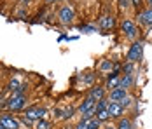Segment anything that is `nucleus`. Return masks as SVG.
<instances>
[{
	"label": "nucleus",
	"instance_id": "nucleus-1",
	"mask_svg": "<svg viewBox=\"0 0 152 129\" xmlns=\"http://www.w3.org/2000/svg\"><path fill=\"white\" fill-rule=\"evenodd\" d=\"M58 19H60L61 25H65V26L72 25V23L75 21V12H74V9H72L70 5H61L60 9H58Z\"/></svg>",
	"mask_w": 152,
	"mask_h": 129
},
{
	"label": "nucleus",
	"instance_id": "nucleus-2",
	"mask_svg": "<svg viewBox=\"0 0 152 129\" xmlns=\"http://www.w3.org/2000/svg\"><path fill=\"white\" fill-rule=\"evenodd\" d=\"M25 105H26V96L25 94H12L5 103V108L12 110V112H18L21 108H25Z\"/></svg>",
	"mask_w": 152,
	"mask_h": 129
},
{
	"label": "nucleus",
	"instance_id": "nucleus-3",
	"mask_svg": "<svg viewBox=\"0 0 152 129\" xmlns=\"http://www.w3.org/2000/svg\"><path fill=\"white\" fill-rule=\"evenodd\" d=\"M121 26H122V31H124L126 39L135 40V39L138 37V28H137V25H135V21H133V19H124Z\"/></svg>",
	"mask_w": 152,
	"mask_h": 129
},
{
	"label": "nucleus",
	"instance_id": "nucleus-4",
	"mask_svg": "<svg viewBox=\"0 0 152 129\" xmlns=\"http://www.w3.org/2000/svg\"><path fill=\"white\" fill-rule=\"evenodd\" d=\"M142 51H143V44L140 42H133V45L129 47V51H128V61H131V63H137L138 59L142 58Z\"/></svg>",
	"mask_w": 152,
	"mask_h": 129
},
{
	"label": "nucleus",
	"instance_id": "nucleus-5",
	"mask_svg": "<svg viewBox=\"0 0 152 129\" xmlns=\"http://www.w3.org/2000/svg\"><path fill=\"white\" fill-rule=\"evenodd\" d=\"M0 122L5 126V129H21V124H19V120L12 117V115L9 114H2L0 115Z\"/></svg>",
	"mask_w": 152,
	"mask_h": 129
},
{
	"label": "nucleus",
	"instance_id": "nucleus-6",
	"mask_svg": "<svg viewBox=\"0 0 152 129\" xmlns=\"http://www.w3.org/2000/svg\"><path fill=\"white\" fill-rule=\"evenodd\" d=\"M107 110H108V115H110L112 119H121L122 115H124V110H126V108L122 106L121 103L110 101V103H108V108H107Z\"/></svg>",
	"mask_w": 152,
	"mask_h": 129
},
{
	"label": "nucleus",
	"instance_id": "nucleus-7",
	"mask_svg": "<svg viewBox=\"0 0 152 129\" xmlns=\"http://www.w3.org/2000/svg\"><path fill=\"white\" fill-rule=\"evenodd\" d=\"M124 98H128V89L117 87V89H112V91H108V100H110V101L121 103Z\"/></svg>",
	"mask_w": 152,
	"mask_h": 129
},
{
	"label": "nucleus",
	"instance_id": "nucleus-8",
	"mask_svg": "<svg viewBox=\"0 0 152 129\" xmlns=\"http://www.w3.org/2000/svg\"><path fill=\"white\" fill-rule=\"evenodd\" d=\"M25 115H26L28 120H42L44 115H46V110L44 108H28Z\"/></svg>",
	"mask_w": 152,
	"mask_h": 129
},
{
	"label": "nucleus",
	"instance_id": "nucleus-9",
	"mask_svg": "<svg viewBox=\"0 0 152 129\" xmlns=\"http://www.w3.org/2000/svg\"><path fill=\"white\" fill-rule=\"evenodd\" d=\"M138 21L143 25V26H147V28H151L152 26V9H145V11H142L140 14H138Z\"/></svg>",
	"mask_w": 152,
	"mask_h": 129
},
{
	"label": "nucleus",
	"instance_id": "nucleus-10",
	"mask_svg": "<svg viewBox=\"0 0 152 129\" xmlns=\"http://www.w3.org/2000/svg\"><path fill=\"white\" fill-rule=\"evenodd\" d=\"M119 82H121V75H119V73H115V72H112L110 75H108V79H107L105 87L108 89V91L117 89V87H119Z\"/></svg>",
	"mask_w": 152,
	"mask_h": 129
},
{
	"label": "nucleus",
	"instance_id": "nucleus-11",
	"mask_svg": "<svg viewBox=\"0 0 152 129\" xmlns=\"http://www.w3.org/2000/svg\"><path fill=\"white\" fill-rule=\"evenodd\" d=\"M94 105H96V103H94V100L88 96L86 100H84L82 103H80V106H79V114H82V115H84V114H88V112H91L93 108H94Z\"/></svg>",
	"mask_w": 152,
	"mask_h": 129
},
{
	"label": "nucleus",
	"instance_id": "nucleus-12",
	"mask_svg": "<svg viewBox=\"0 0 152 129\" xmlns=\"http://www.w3.org/2000/svg\"><path fill=\"white\" fill-rule=\"evenodd\" d=\"M89 98H93L94 101H100L105 98V89L102 86H94L91 87V91H89Z\"/></svg>",
	"mask_w": 152,
	"mask_h": 129
},
{
	"label": "nucleus",
	"instance_id": "nucleus-13",
	"mask_svg": "<svg viewBox=\"0 0 152 129\" xmlns=\"http://www.w3.org/2000/svg\"><path fill=\"white\" fill-rule=\"evenodd\" d=\"M115 129H135V126H133L131 119H128V117H121V119H117Z\"/></svg>",
	"mask_w": 152,
	"mask_h": 129
},
{
	"label": "nucleus",
	"instance_id": "nucleus-14",
	"mask_svg": "<svg viewBox=\"0 0 152 129\" xmlns=\"http://www.w3.org/2000/svg\"><path fill=\"white\" fill-rule=\"evenodd\" d=\"M114 26V17L112 16H102L100 17V28L102 30H110Z\"/></svg>",
	"mask_w": 152,
	"mask_h": 129
},
{
	"label": "nucleus",
	"instance_id": "nucleus-15",
	"mask_svg": "<svg viewBox=\"0 0 152 129\" xmlns=\"http://www.w3.org/2000/svg\"><path fill=\"white\" fill-rule=\"evenodd\" d=\"M133 84H135L133 75H122V77H121V82H119V87H122V89H129Z\"/></svg>",
	"mask_w": 152,
	"mask_h": 129
},
{
	"label": "nucleus",
	"instance_id": "nucleus-16",
	"mask_svg": "<svg viewBox=\"0 0 152 129\" xmlns=\"http://www.w3.org/2000/svg\"><path fill=\"white\" fill-rule=\"evenodd\" d=\"M112 68H114V63H112L110 59H103V63L100 65V72H103V73H105V72H110Z\"/></svg>",
	"mask_w": 152,
	"mask_h": 129
},
{
	"label": "nucleus",
	"instance_id": "nucleus-17",
	"mask_svg": "<svg viewBox=\"0 0 152 129\" xmlns=\"http://www.w3.org/2000/svg\"><path fill=\"white\" fill-rule=\"evenodd\" d=\"M100 122H107L108 119H110V115H108V110H100V112H96V115H94Z\"/></svg>",
	"mask_w": 152,
	"mask_h": 129
},
{
	"label": "nucleus",
	"instance_id": "nucleus-18",
	"mask_svg": "<svg viewBox=\"0 0 152 129\" xmlns=\"http://www.w3.org/2000/svg\"><path fill=\"white\" fill-rule=\"evenodd\" d=\"M108 103H110V101H107L105 98H103V100H100V101H96L94 110H96V112H100V110H107V108H108Z\"/></svg>",
	"mask_w": 152,
	"mask_h": 129
},
{
	"label": "nucleus",
	"instance_id": "nucleus-19",
	"mask_svg": "<svg viewBox=\"0 0 152 129\" xmlns=\"http://www.w3.org/2000/svg\"><path fill=\"white\" fill-rule=\"evenodd\" d=\"M133 70H135V63H131V61H128V63L122 66L124 75H133Z\"/></svg>",
	"mask_w": 152,
	"mask_h": 129
},
{
	"label": "nucleus",
	"instance_id": "nucleus-20",
	"mask_svg": "<svg viewBox=\"0 0 152 129\" xmlns=\"http://www.w3.org/2000/svg\"><path fill=\"white\" fill-rule=\"evenodd\" d=\"M51 128V124L46 122V120H37V124H35V129H49Z\"/></svg>",
	"mask_w": 152,
	"mask_h": 129
},
{
	"label": "nucleus",
	"instance_id": "nucleus-21",
	"mask_svg": "<svg viewBox=\"0 0 152 129\" xmlns=\"http://www.w3.org/2000/svg\"><path fill=\"white\" fill-rule=\"evenodd\" d=\"M119 5H121L124 11H129L133 5H131V0H119Z\"/></svg>",
	"mask_w": 152,
	"mask_h": 129
},
{
	"label": "nucleus",
	"instance_id": "nucleus-22",
	"mask_svg": "<svg viewBox=\"0 0 152 129\" xmlns=\"http://www.w3.org/2000/svg\"><path fill=\"white\" fill-rule=\"evenodd\" d=\"M131 103H133V100H131L129 96H128V98H124V100L121 101V105L124 106V108H128V106H131Z\"/></svg>",
	"mask_w": 152,
	"mask_h": 129
},
{
	"label": "nucleus",
	"instance_id": "nucleus-23",
	"mask_svg": "<svg viewBox=\"0 0 152 129\" xmlns=\"http://www.w3.org/2000/svg\"><path fill=\"white\" fill-rule=\"evenodd\" d=\"M142 2H143V0H131V5H133V7H135V9L138 11V9H140V7L143 5Z\"/></svg>",
	"mask_w": 152,
	"mask_h": 129
},
{
	"label": "nucleus",
	"instance_id": "nucleus-24",
	"mask_svg": "<svg viewBox=\"0 0 152 129\" xmlns=\"http://www.w3.org/2000/svg\"><path fill=\"white\" fill-rule=\"evenodd\" d=\"M105 129H115V126H110L108 124V126H105Z\"/></svg>",
	"mask_w": 152,
	"mask_h": 129
},
{
	"label": "nucleus",
	"instance_id": "nucleus-25",
	"mask_svg": "<svg viewBox=\"0 0 152 129\" xmlns=\"http://www.w3.org/2000/svg\"><path fill=\"white\" fill-rule=\"evenodd\" d=\"M53 2H56V0H46V4H53Z\"/></svg>",
	"mask_w": 152,
	"mask_h": 129
},
{
	"label": "nucleus",
	"instance_id": "nucleus-26",
	"mask_svg": "<svg viewBox=\"0 0 152 129\" xmlns=\"http://www.w3.org/2000/svg\"><path fill=\"white\" fill-rule=\"evenodd\" d=\"M0 129H5V126H4V124H2V122H0Z\"/></svg>",
	"mask_w": 152,
	"mask_h": 129
},
{
	"label": "nucleus",
	"instance_id": "nucleus-27",
	"mask_svg": "<svg viewBox=\"0 0 152 129\" xmlns=\"http://www.w3.org/2000/svg\"><path fill=\"white\" fill-rule=\"evenodd\" d=\"M149 5H151V9H152V0H149Z\"/></svg>",
	"mask_w": 152,
	"mask_h": 129
}]
</instances>
